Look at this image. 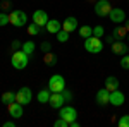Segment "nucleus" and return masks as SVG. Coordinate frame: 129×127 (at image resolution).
I'll return each mask as SVG.
<instances>
[{
    "label": "nucleus",
    "instance_id": "19",
    "mask_svg": "<svg viewBox=\"0 0 129 127\" xmlns=\"http://www.w3.org/2000/svg\"><path fill=\"white\" fill-rule=\"evenodd\" d=\"M57 60H59V57L50 50V52H47L45 53V57H43V62H45V65H48V67H53L55 64H57Z\"/></svg>",
    "mask_w": 129,
    "mask_h": 127
},
{
    "label": "nucleus",
    "instance_id": "5",
    "mask_svg": "<svg viewBox=\"0 0 129 127\" xmlns=\"http://www.w3.org/2000/svg\"><path fill=\"white\" fill-rule=\"evenodd\" d=\"M112 9H114V7L110 5L109 0H98V2H95V14H96L98 17H107Z\"/></svg>",
    "mask_w": 129,
    "mask_h": 127
},
{
    "label": "nucleus",
    "instance_id": "37",
    "mask_svg": "<svg viewBox=\"0 0 129 127\" xmlns=\"http://www.w3.org/2000/svg\"><path fill=\"white\" fill-rule=\"evenodd\" d=\"M124 26H126V28L129 29V19H126V24H124Z\"/></svg>",
    "mask_w": 129,
    "mask_h": 127
},
{
    "label": "nucleus",
    "instance_id": "29",
    "mask_svg": "<svg viewBox=\"0 0 129 127\" xmlns=\"http://www.w3.org/2000/svg\"><path fill=\"white\" fill-rule=\"evenodd\" d=\"M53 125H55V127H69V122H67L66 118L60 117L59 120H55V122H53Z\"/></svg>",
    "mask_w": 129,
    "mask_h": 127
},
{
    "label": "nucleus",
    "instance_id": "16",
    "mask_svg": "<svg viewBox=\"0 0 129 127\" xmlns=\"http://www.w3.org/2000/svg\"><path fill=\"white\" fill-rule=\"evenodd\" d=\"M47 31L48 33H52V34H57L60 29H62V24H60V21L57 19H48V22H47Z\"/></svg>",
    "mask_w": 129,
    "mask_h": 127
},
{
    "label": "nucleus",
    "instance_id": "3",
    "mask_svg": "<svg viewBox=\"0 0 129 127\" xmlns=\"http://www.w3.org/2000/svg\"><path fill=\"white\" fill-rule=\"evenodd\" d=\"M48 89L52 93H62L66 89V79L62 77L60 74H55L48 79Z\"/></svg>",
    "mask_w": 129,
    "mask_h": 127
},
{
    "label": "nucleus",
    "instance_id": "30",
    "mask_svg": "<svg viewBox=\"0 0 129 127\" xmlns=\"http://www.w3.org/2000/svg\"><path fill=\"white\" fill-rule=\"evenodd\" d=\"M120 67L129 70V55H124V57L120 59Z\"/></svg>",
    "mask_w": 129,
    "mask_h": 127
},
{
    "label": "nucleus",
    "instance_id": "12",
    "mask_svg": "<svg viewBox=\"0 0 129 127\" xmlns=\"http://www.w3.org/2000/svg\"><path fill=\"white\" fill-rule=\"evenodd\" d=\"M124 101H126V96L120 93L119 89L110 91V105H114V107H120Z\"/></svg>",
    "mask_w": 129,
    "mask_h": 127
},
{
    "label": "nucleus",
    "instance_id": "4",
    "mask_svg": "<svg viewBox=\"0 0 129 127\" xmlns=\"http://www.w3.org/2000/svg\"><path fill=\"white\" fill-rule=\"evenodd\" d=\"M84 48L89 53H100L103 50V43H102V38H96V36H89V38L84 39Z\"/></svg>",
    "mask_w": 129,
    "mask_h": 127
},
{
    "label": "nucleus",
    "instance_id": "2",
    "mask_svg": "<svg viewBox=\"0 0 129 127\" xmlns=\"http://www.w3.org/2000/svg\"><path fill=\"white\" fill-rule=\"evenodd\" d=\"M28 22V16L24 10H12L9 14V24L16 26V28H21Z\"/></svg>",
    "mask_w": 129,
    "mask_h": 127
},
{
    "label": "nucleus",
    "instance_id": "26",
    "mask_svg": "<svg viewBox=\"0 0 129 127\" xmlns=\"http://www.w3.org/2000/svg\"><path fill=\"white\" fill-rule=\"evenodd\" d=\"M103 34H105L103 26H96V28H93V36H96V38H103Z\"/></svg>",
    "mask_w": 129,
    "mask_h": 127
},
{
    "label": "nucleus",
    "instance_id": "15",
    "mask_svg": "<svg viewBox=\"0 0 129 127\" xmlns=\"http://www.w3.org/2000/svg\"><path fill=\"white\" fill-rule=\"evenodd\" d=\"M48 103H50L52 108H60V107H64L66 100H64V96H62V93H52Z\"/></svg>",
    "mask_w": 129,
    "mask_h": 127
},
{
    "label": "nucleus",
    "instance_id": "22",
    "mask_svg": "<svg viewBox=\"0 0 129 127\" xmlns=\"http://www.w3.org/2000/svg\"><path fill=\"white\" fill-rule=\"evenodd\" d=\"M41 31H43V28H40V26H38V24H35V22H31L29 26H28V34H31V36L40 34Z\"/></svg>",
    "mask_w": 129,
    "mask_h": 127
},
{
    "label": "nucleus",
    "instance_id": "18",
    "mask_svg": "<svg viewBox=\"0 0 129 127\" xmlns=\"http://www.w3.org/2000/svg\"><path fill=\"white\" fill-rule=\"evenodd\" d=\"M127 33H129V29L126 28V26H115L114 31H112V34H114V38H115V39L126 38V36H127Z\"/></svg>",
    "mask_w": 129,
    "mask_h": 127
},
{
    "label": "nucleus",
    "instance_id": "6",
    "mask_svg": "<svg viewBox=\"0 0 129 127\" xmlns=\"http://www.w3.org/2000/svg\"><path fill=\"white\" fill-rule=\"evenodd\" d=\"M31 98H33V93H31L29 88H19V91L16 93V101L21 103V105H28L31 103Z\"/></svg>",
    "mask_w": 129,
    "mask_h": 127
},
{
    "label": "nucleus",
    "instance_id": "20",
    "mask_svg": "<svg viewBox=\"0 0 129 127\" xmlns=\"http://www.w3.org/2000/svg\"><path fill=\"white\" fill-rule=\"evenodd\" d=\"M50 96H52V91H50L48 88L47 89H41V91H38V101H40L41 105H45V103H48L50 101Z\"/></svg>",
    "mask_w": 129,
    "mask_h": 127
},
{
    "label": "nucleus",
    "instance_id": "8",
    "mask_svg": "<svg viewBox=\"0 0 129 127\" xmlns=\"http://www.w3.org/2000/svg\"><path fill=\"white\" fill-rule=\"evenodd\" d=\"M33 22L35 24H38L40 28H45L47 26V22H48V16H47V12L45 10H35V14H33Z\"/></svg>",
    "mask_w": 129,
    "mask_h": 127
},
{
    "label": "nucleus",
    "instance_id": "14",
    "mask_svg": "<svg viewBox=\"0 0 129 127\" xmlns=\"http://www.w3.org/2000/svg\"><path fill=\"white\" fill-rule=\"evenodd\" d=\"M62 29L67 31V33H72L74 29H78V19L74 16H69L67 19L62 22Z\"/></svg>",
    "mask_w": 129,
    "mask_h": 127
},
{
    "label": "nucleus",
    "instance_id": "24",
    "mask_svg": "<svg viewBox=\"0 0 129 127\" xmlns=\"http://www.w3.org/2000/svg\"><path fill=\"white\" fill-rule=\"evenodd\" d=\"M16 100V93H12V91H5L4 95H2V101L5 103V105H9L10 101H14Z\"/></svg>",
    "mask_w": 129,
    "mask_h": 127
},
{
    "label": "nucleus",
    "instance_id": "38",
    "mask_svg": "<svg viewBox=\"0 0 129 127\" xmlns=\"http://www.w3.org/2000/svg\"><path fill=\"white\" fill-rule=\"evenodd\" d=\"M127 53H129V47H127Z\"/></svg>",
    "mask_w": 129,
    "mask_h": 127
},
{
    "label": "nucleus",
    "instance_id": "11",
    "mask_svg": "<svg viewBox=\"0 0 129 127\" xmlns=\"http://www.w3.org/2000/svg\"><path fill=\"white\" fill-rule=\"evenodd\" d=\"M96 103H98L100 107H105V105L110 103V91L107 88H102L96 93Z\"/></svg>",
    "mask_w": 129,
    "mask_h": 127
},
{
    "label": "nucleus",
    "instance_id": "10",
    "mask_svg": "<svg viewBox=\"0 0 129 127\" xmlns=\"http://www.w3.org/2000/svg\"><path fill=\"white\" fill-rule=\"evenodd\" d=\"M109 17H110V21H112L114 24H120V22L126 21V12H124L122 9H119V7H115V9L110 10Z\"/></svg>",
    "mask_w": 129,
    "mask_h": 127
},
{
    "label": "nucleus",
    "instance_id": "39",
    "mask_svg": "<svg viewBox=\"0 0 129 127\" xmlns=\"http://www.w3.org/2000/svg\"><path fill=\"white\" fill-rule=\"evenodd\" d=\"M127 38H129V33H127Z\"/></svg>",
    "mask_w": 129,
    "mask_h": 127
},
{
    "label": "nucleus",
    "instance_id": "27",
    "mask_svg": "<svg viewBox=\"0 0 129 127\" xmlns=\"http://www.w3.org/2000/svg\"><path fill=\"white\" fill-rule=\"evenodd\" d=\"M117 125L119 127H129V115H122L119 118V122H117Z\"/></svg>",
    "mask_w": 129,
    "mask_h": 127
},
{
    "label": "nucleus",
    "instance_id": "35",
    "mask_svg": "<svg viewBox=\"0 0 129 127\" xmlns=\"http://www.w3.org/2000/svg\"><path fill=\"white\" fill-rule=\"evenodd\" d=\"M4 127H16V122H12V120H7V122H4Z\"/></svg>",
    "mask_w": 129,
    "mask_h": 127
},
{
    "label": "nucleus",
    "instance_id": "31",
    "mask_svg": "<svg viewBox=\"0 0 129 127\" xmlns=\"http://www.w3.org/2000/svg\"><path fill=\"white\" fill-rule=\"evenodd\" d=\"M5 24H9V14L0 12V26H5Z\"/></svg>",
    "mask_w": 129,
    "mask_h": 127
},
{
    "label": "nucleus",
    "instance_id": "9",
    "mask_svg": "<svg viewBox=\"0 0 129 127\" xmlns=\"http://www.w3.org/2000/svg\"><path fill=\"white\" fill-rule=\"evenodd\" d=\"M7 110H9V115L12 118H21V117H22V105L17 103L16 100L10 101L9 105H7Z\"/></svg>",
    "mask_w": 129,
    "mask_h": 127
},
{
    "label": "nucleus",
    "instance_id": "13",
    "mask_svg": "<svg viewBox=\"0 0 129 127\" xmlns=\"http://www.w3.org/2000/svg\"><path fill=\"white\" fill-rule=\"evenodd\" d=\"M127 47L122 39H117V41H114L112 43V53H115V55H124V53H127Z\"/></svg>",
    "mask_w": 129,
    "mask_h": 127
},
{
    "label": "nucleus",
    "instance_id": "1",
    "mask_svg": "<svg viewBox=\"0 0 129 127\" xmlns=\"http://www.w3.org/2000/svg\"><path fill=\"white\" fill-rule=\"evenodd\" d=\"M28 62H29V55H28V53H24L22 50L14 52V53H12V57H10V64H12V67L17 69V70L26 69Z\"/></svg>",
    "mask_w": 129,
    "mask_h": 127
},
{
    "label": "nucleus",
    "instance_id": "17",
    "mask_svg": "<svg viewBox=\"0 0 129 127\" xmlns=\"http://www.w3.org/2000/svg\"><path fill=\"white\" fill-rule=\"evenodd\" d=\"M105 88L109 89V91L119 89V79L114 77V76H107V77H105Z\"/></svg>",
    "mask_w": 129,
    "mask_h": 127
},
{
    "label": "nucleus",
    "instance_id": "33",
    "mask_svg": "<svg viewBox=\"0 0 129 127\" xmlns=\"http://www.w3.org/2000/svg\"><path fill=\"white\" fill-rule=\"evenodd\" d=\"M62 96H64V100H66V101H72V93H71V91H67V89H64V91H62Z\"/></svg>",
    "mask_w": 129,
    "mask_h": 127
},
{
    "label": "nucleus",
    "instance_id": "7",
    "mask_svg": "<svg viewBox=\"0 0 129 127\" xmlns=\"http://www.w3.org/2000/svg\"><path fill=\"white\" fill-rule=\"evenodd\" d=\"M60 117L66 118V120L71 124V122H74V120H76L78 112H76V108H74V107H69V105L66 107V105H64V107H60Z\"/></svg>",
    "mask_w": 129,
    "mask_h": 127
},
{
    "label": "nucleus",
    "instance_id": "32",
    "mask_svg": "<svg viewBox=\"0 0 129 127\" xmlns=\"http://www.w3.org/2000/svg\"><path fill=\"white\" fill-rule=\"evenodd\" d=\"M40 48H41V52H43V53H47V52H50V50H52V43H50V41H43V43L40 45Z\"/></svg>",
    "mask_w": 129,
    "mask_h": 127
},
{
    "label": "nucleus",
    "instance_id": "23",
    "mask_svg": "<svg viewBox=\"0 0 129 127\" xmlns=\"http://www.w3.org/2000/svg\"><path fill=\"white\" fill-rule=\"evenodd\" d=\"M79 34L84 39L89 38V36H93V28H89V26H81L79 28Z\"/></svg>",
    "mask_w": 129,
    "mask_h": 127
},
{
    "label": "nucleus",
    "instance_id": "34",
    "mask_svg": "<svg viewBox=\"0 0 129 127\" xmlns=\"http://www.w3.org/2000/svg\"><path fill=\"white\" fill-rule=\"evenodd\" d=\"M0 7H2V10H9L10 9V2H9V0L2 2V4H0Z\"/></svg>",
    "mask_w": 129,
    "mask_h": 127
},
{
    "label": "nucleus",
    "instance_id": "28",
    "mask_svg": "<svg viewBox=\"0 0 129 127\" xmlns=\"http://www.w3.org/2000/svg\"><path fill=\"white\" fill-rule=\"evenodd\" d=\"M21 48H22V43L17 41V39H14V41H12V45H10V52L14 53V52H17V50H21Z\"/></svg>",
    "mask_w": 129,
    "mask_h": 127
},
{
    "label": "nucleus",
    "instance_id": "36",
    "mask_svg": "<svg viewBox=\"0 0 129 127\" xmlns=\"http://www.w3.org/2000/svg\"><path fill=\"white\" fill-rule=\"evenodd\" d=\"M107 43H110V45L114 43V34H112V36H107Z\"/></svg>",
    "mask_w": 129,
    "mask_h": 127
},
{
    "label": "nucleus",
    "instance_id": "21",
    "mask_svg": "<svg viewBox=\"0 0 129 127\" xmlns=\"http://www.w3.org/2000/svg\"><path fill=\"white\" fill-rule=\"evenodd\" d=\"M35 48H36V45L33 43V41H26V43H22V52L24 53H28V55H33V52H35Z\"/></svg>",
    "mask_w": 129,
    "mask_h": 127
},
{
    "label": "nucleus",
    "instance_id": "25",
    "mask_svg": "<svg viewBox=\"0 0 129 127\" xmlns=\"http://www.w3.org/2000/svg\"><path fill=\"white\" fill-rule=\"evenodd\" d=\"M69 34H71V33H67V31H64V29H60L59 33L55 34V36H57V41H59V43H66V41L69 39Z\"/></svg>",
    "mask_w": 129,
    "mask_h": 127
}]
</instances>
